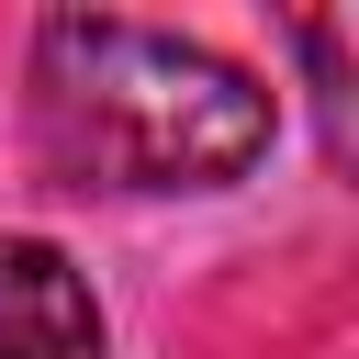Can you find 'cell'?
Returning <instances> with one entry per match:
<instances>
[{
  "instance_id": "cell-2",
  "label": "cell",
  "mask_w": 359,
  "mask_h": 359,
  "mask_svg": "<svg viewBox=\"0 0 359 359\" xmlns=\"http://www.w3.org/2000/svg\"><path fill=\"white\" fill-rule=\"evenodd\" d=\"M0 359H112L101 292L56 236H0Z\"/></svg>"
},
{
  "instance_id": "cell-1",
  "label": "cell",
  "mask_w": 359,
  "mask_h": 359,
  "mask_svg": "<svg viewBox=\"0 0 359 359\" xmlns=\"http://www.w3.org/2000/svg\"><path fill=\"white\" fill-rule=\"evenodd\" d=\"M22 135L67 191L168 202V191H224L269 157V90L191 34L123 11H45L22 56Z\"/></svg>"
}]
</instances>
